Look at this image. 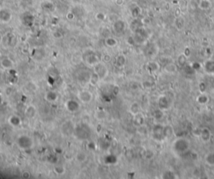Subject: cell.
I'll use <instances>...</instances> for the list:
<instances>
[{
    "label": "cell",
    "instance_id": "1",
    "mask_svg": "<svg viewBox=\"0 0 214 179\" xmlns=\"http://www.w3.org/2000/svg\"><path fill=\"white\" fill-rule=\"evenodd\" d=\"M190 148V141L185 137L176 138L171 145V149L173 152L177 155L184 154Z\"/></svg>",
    "mask_w": 214,
    "mask_h": 179
},
{
    "label": "cell",
    "instance_id": "2",
    "mask_svg": "<svg viewBox=\"0 0 214 179\" xmlns=\"http://www.w3.org/2000/svg\"><path fill=\"white\" fill-rule=\"evenodd\" d=\"M163 131H164V126L161 124H156L153 126L152 129V137L155 141H161L163 140L164 134H163Z\"/></svg>",
    "mask_w": 214,
    "mask_h": 179
},
{
    "label": "cell",
    "instance_id": "3",
    "mask_svg": "<svg viewBox=\"0 0 214 179\" xmlns=\"http://www.w3.org/2000/svg\"><path fill=\"white\" fill-rule=\"evenodd\" d=\"M17 143L22 149H29L33 145V141L27 136H21L18 138Z\"/></svg>",
    "mask_w": 214,
    "mask_h": 179
},
{
    "label": "cell",
    "instance_id": "4",
    "mask_svg": "<svg viewBox=\"0 0 214 179\" xmlns=\"http://www.w3.org/2000/svg\"><path fill=\"white\" fill-rule=\"evenodd\" d=\"M171 100L169 99L167 95H161L160 98L158 99V106L159 109L162 110V111H166V110H168L171 106Z\"/></svg>",
    "mask_w": 214,
    "mask_h": 179
},
{
    "label": "cell",
    "instance_id": "5",
    "mask_svg": "<svg viewBox=\"0 0 214 179\" xmlns=\"http://www.w3.org/2000/svg\"><path fill=\"white\" fill-rule=\"evenodd\" d=\"M199 136L202 142H204V143H207V142L210 141V140L212 138V133L208 128H202L201 131H200Z\"/></svg>",
    "mask_w": 214,
    "mask_h": 179
},
{
    "label": "cell",
    "instance_id": "6",
    "mask_svg": "<svg viewBox=\"0 0 214 179\" xmlns=\"http://www.w3.org/2000/svg\"><path fill=\"white\" fill-rule=\"evenodd\" d=\"M203 68L205 72L208 75H214V59H207L205 61Z\"/></svg>",
    "mask_w": 214,
    "mask_h": 179
},
{
    "label": "cell",
    "instance_id": "7",
    "mask_svg": "<svg viewBox=\"0 0 214 179\" xmlns=\"http://www.w3.org/2000/svg\"><path fill=\"white\" fill-rule=\"evenodd\" d=\"M92 94L87 90H83L79 94V99L83 103H90L92 100Z\"/></svg>",
    "mask_w": 214,
    "mask_h": 179
},
{
    "label": "cell",
    "instance_id": "8",
    "mask_svg": "<svg viewBox=\"0 0 214 179\" xmlns=\"http://www.w3.org/2000/svg\"><path fill=\"white\" fill-rule=\"evenodd\" d=\"M113 29H114V30H115L116 33L121 34V33H122V32H124L126 29V23L123 20L118 19L114 23Z\"/></svg>",
    "mask_w": 214,
    "mask_h": 179
},
{
    "label": "cell",
    "instance_id": "9",
    "mask_svg": "<svg viewBox=\"0 0 214 179\" xmlns=\"http://www.w3.org/2000/svg\"><path fill=\"white\" fill-rule=\"evenodd\" d=\"M66 107L69 110L70 112H75L79 110L80 108V105L77 103L75 100H70L66 103Z\"/></svg>",
    "mask_w": 214,
    "mask_h": 179
},
{
    "label": "cell",
    "instance_id": "10",
    "mask_svg": "<svg viewBox=\"0 0 214 179\" xmlns=\"http://www.w3.org/2000/svg\"><path fill=\"white\" fill-rule=\"evenodd\" d=\"M144 122H145V118L142 116V114H140V112L134 116L133 123L135 124V126H137L139 127L140 126H142L144 125Z\"/></svg>",
    "mask_w": 214,
    "mask_h": 179
},
{
    "label": "cell",
    "instance_id": "11",
    "mask_svg": "<svg viewBox=\"0 0 214 179\" xmlns=\"http://www.w3.org/2000/svg\"><path fill=\"white\" fill-rule=\"evenodd\" d=\"M11 13L8 9L0 10V20L3 22H8L11 19Z\"/></svg>",
    "mask_w": 214,
    "mask_h": 179
},
{
    "label": "cell",
    "instance_id": "12",
    "mask_svg": "<svg viewBox=\"0 0 214 179\" xmlns=\"http://www.w3.org/2000/svg\"><path fill=\"white\" fill-rule=\"evenodd\" d=\"M174 25H175V27L178 30H181V29H182L184 28V26H185V19H184V18L181 16V15L176 17V19H175V22H174Z\"/></svg>",
    "mask_w": 214,
    "mask_h": 179
},
{
    "label": "cell",
    "instance_id": "13",
    "mask_svg": "<svg viewBox=\"0 0 214 179\" xmlns=\"http://www.w3.org/2000/svg\"><path fill=\"white\" fill-rule=\"evenodd\" d=\"M0 65H2L3 68L7 69V70H10L13 66V62L12 61V59H8V58H2L1 62H0Z\"/></svg>",
    "mask_w": 214,
    "mask_h": 179
},
{
    "label": "cell",
    "instance_id": "14",
    "mask_svg": "<svg viewBox=\"0 0 214 179\" xmlns=\"http://www.w3.org/2000/svg\"><path fill=\"white\" fill-rule=\"evenodd\" d=\"M199 8L202 10H207L212 7V2L211 0H200L198 3Z\"/></svg>",
    "mask_w": 214,
    "mask_h": 179
},
{
    "label": "cell",
    "instance_id": "15",
    "mask_svg": "<svg viewBox=\"0 0 214 179\" xmlns=\"http://www.w3.org/2000/svg\"><path fill=\"white\" fill-rule=\"evenodd\" d=\"M160 69V64L158 62H150L147 64V70L152 73H156Z\"/></svg>",
    "mask_w": 214,
    "mask_h": 179
},
{
    "label": "cell",
    "instance_id": "16",
    "mask_svg": "<svg viewBox=\"0 0 214 179\" xmlns=\"http://www.w3.org/2000/svg\"><path fill=\"white\" fill-rule=\"evenodd\" d=\"M164 70L168 74H173L177 70V68L174 63H168L164 67Z\"/></svg>",
    "mask_w": 214,
    "mask_h": 179
},
{
    "label": "cell",
    "instance_id": "17",
    "mask_svg": "<svg viewBox=\"0 0 214 179\" xmlns=\"http://www.w3.org/2000/svg\"><path fill=\"white\" fill-rule=\"evenodd\" d=\"M8 123L13 126H19L21 124V119L15 115H13L8 118Z\"/></svg>",
    "mask_w": 214,
    "mask_h": 179
},
{
    "label": "cell",
    "instance_id": "18",
    "mask_svg": "<svg viewBox=\"0 0 214 179\" xmlns=\"http://www.w3.org/2000/svg\"><path fill=\"white\" fill-rule=\"evenodd\" d=\"M205 162L210 167H214V151L207 153L205 156Z\"/></svg>",
    "mask_w": 214,
    "mask_h": 179
},
{
    "label": "cell",
    "instance_id": "19",
    "mask_svg": "<svg viewBox=\"0 0 214 179\" xmlns=\"http://www.w3.org/2000/svg\"><path fill=\"white\" fill-rule=\"evenodd\" d=\"M36 115V108L34 105H29L25 110V116L29 118H33Z\"/></svg>",
    "mask_w": 214,
    "mask_h": 179
},
{
    "label": "cell",
    "instance_id": "20",
    "mask_svg": "<svg viewBox=\"0 0 214 179\" xmlns=\"http://www.w3.org/2000/svg\"><path fill=\"white\" fill-rule=\"evenodd\" d=\"M126 57L124 54H119L116 58V65L118 67H122L126 65Z\"/></svg>",
    "mask_w": 214,
    "mask_h": 179
},
{
    "label": "cell",
    "instance_id": "21",
    "mask_svg": "<svg viewBox=\"0 0 214 179\" xmlns=\"http://www.w3.org/2000/svg\"><path fill=\"white\" fill-rule=\"evenodd\" d=\"M45 98L49 102H55L56 100L58 99V95L54 91H49L45 95Z\"/></svg>",
    "mask_w": 214,
    "mask_h": 179
},
{
    "label": "cell",
    "instance_id": "22",
    "mask_svg": "<svg viewBox=\"0 0 214 179\" xmlns=\"http://www.w3.org/2000/svg\"><path fill=\"white\" fill-rule=\"evenodd\" d=\"M197 101L198 102V104L200 105H206L207 103H208L209 101V97L207 94L205 93H202L197 98Z\"/></svg>",
    "mask_w": 214,
    "mask_h": 179
},
{
    "label": "cell",
    "instance_id": "23",
    "mask_svg": "<svg viewBox=\"0 0 214 179\" xmlns=\"http://www.w3.org/2000/svg\"><path fill=\"white\" fill-rule=\"evenodd\" d=\"M140 105L137 103V102H134L131 105V106H130V112L133 115V116H135V115L136 114H138L140 113Z\"/></svg>",
    "mask_w": 214,
    "mask_h": 179
},
{
    "label": "cell",
    "instance_id": "24",
    "mask_svg": "<svg viewBox=\"0 0 214 179\" xmlns=\"http://www.w3.org/2000/svg\"><path fill=\"white\" fill-rule=\"evenodd\" d=\"M173 129L171 126H164V131H163V134H164V137L165 138H170V137L172 136L173 135Z\"/></svg>",
    "mask_w": 214,
    "mask_h": 179
},
{
    "label": "cell",
    "instance_id": "25",
    "mask_svg": "<svg viewBox=\"0 0 214 179\" xmlns=\"http://www.w3.org/2000/svg\"><path fill=\"white\" fill-rule=\"evenodd\" d=\"M95 72L100 75V77H105L107 74V70L106 69V67H104L101 65H99L98 66H96V69H95Z\"/></svg>",
    "mask_w": 214,
    "mask_h": 179
},
{
    "label": "cell",
    "instance_id": "26",
    "mask_svg": "<svg viewBox=\"0 0 214 179\" xmlns=\"http://www.w3.org/2000/svg\"><path fill=\"white\" fill-rule=\"evenodd\" d=\"M99 80H100V75L97 74L96 72H95L90 77V83L92 85H96Z\"/></svg>",
    "mask_w": 214,
    "mask_h": 179
},
{
    "label": "cell",
    "instance_id": "27",
    "mask_svg": "<svg viewBox=\"0 0 214 179\" xmlns=\"http://www.w3.org/2000/svg\"><path fill=\"white\" fill-rule=\"evenodd\" d=\"M106 44L109 47H115L117 44V40L112 37H109L106 39Z\"/></svg>",
    "mask_w": 214,
    "mask_h": 179
},
{
    "label": "cell",
    "instance_id": "28",
    "mask_svg": "<svg viewBox=\"0 0 214 179\" xmlns=\"http://www.w3.org/2000/svg\"><path fill=\"white\" fill-rule=\"evenodd\" d=\"M54 172L57 175H62V174L65 173V167L63 166H57L54 167Z\"/></svg>",
    "mask_w": 214,
    "mask_h": 179
},
{
    "label": "cell",
    "instance_id": "29",
    "mask_svg": "<svg viewBox=\"0 0 214 179\" xmlns=\"http://www.w3.org/2000/svg\"><path fill=\"white\" fill-rule=\"evenodd\" d=\"M76 159H77V161H78V162H84L87 159V157H86V155L85 154V153H83V152H80V153H79L78 155L76 156Z\"/></svg>",
    "mask_w": 214,
    "mask_h": 179
},
{
    "label": "cell",
    "instance_id": "30",
    "mask_svg": "<svg viewBox=\"0 0 214 179\" xmlns=\"http://www.w3.org/2000/svg\"><path fill=\"white\" fill-rule=\"evenodd\" d=\"M87 62L90 65H95V64L98 63V59H96L95 55H90L87 59Z\"/></svg>",
    "mask_w": 214,
    "mask_h": 179
},
{
    "label": "cell",
    "instance_id": "31",
    "mask_svg": "<svg viewBox=\"0 0 214 179\" xmlns=\"http://www.w3.org/2000/svg\"><path fill=\"white\" fill-rule=\"evenodd\" d=\"M186 58H187V57H186L184 54H181L179 55L178 59H177V60H178V62H179V64L181 65H183L184 64L186 63Z\"/></svg>",
    "mask_w": 214,
    "mask_h": 179
},
{
    "label": "cell",
    "instance_id": "32",
    "mask_svg": "<svg viewBox=\"0 0 214 179\" xmlns=\"http://www.w3.org/2000/svg\"><path fill=\"white\" fill-rule=\"evenodd\" d=\"M95 18H96V19H98L100 21H103V20H105V19H106V15H105V13L100 12L96 14Z\"/></svg>",
    "mask_w": 214,
    "mask_h": 179
},
{
    "label": "cell",
    "instance_id": "33",
    "mask_svg": "<svg viewBox=\"0 0 214 179\" xmlns=\"http://www.w3.org/2000/svg\"><path fill=\"white\" fill-rule=\"evenodd\" d=\"M21 176H22V177L23 178H30L31 177V173H30V172H29L28 170H25V171H24L22 172V174H21Z\"/></svg>",
    "mask_w": 214,
    "mask_h": 179
},
{
    "label": "cell",
    "instance_id": "34",
    "mask_svg": "<svg viewBox=\"0 0 214 179\" xmlns=\"http://www.w3.org/2000/svg\"><path fill=\"white\" fill-rule=\"evenodd\" d=\"M53 36L55 39H61L63 37V35L62 34L60 33V32H59V31H55V32H54V34H53Z\"/></svg>",
    "mask_w": 214,
    "mask_h": 179
},
{
    "label": "cell",
    "instance_id": "35",
    "mask_svg": "<svg viewBox=\"0 0 214 179\" xmlns=\"http://www.w3.org/2000/svg\"><path fill=\"white\" fill-rule=\"evenodd\" d=\"M103 60L105 62H109L111 60V57L109 56L108 54H106V55H104V57H103Z\"/></svg>",
    "mask_w": 214,
    "mask_h": 179
},
{
    "label": "cell",
    "instance_id": "36",
    "mask_svg": "<svg viewBox=\"0 0 214 179\" xmlns=\"http://www.w3.org/2000/svg\"><path fill=\"white\" fill-rule=\"evenodd\" d=\"M67 18H68V19H73L75 18V14L73 13H69L67 14Z\"/></svg>",
    "mask_w": 214,
    "mask_h": 179
},
{
    "label": "cell",
    "instance_id": "37",
    "mask_svg": "<svg viewBox=\"0 0 214 179\" xmlns=\"http://www.w3.org/2000/svg\"><path fill=\"white\" fill-rule=\"evenodd\" d=\"M116 3L117 5L121 6L123 3H124V0H116Z\"/></svg>",
    "mask_w": 214,
    "mask_h": 179
},
{
    "label": "cell",
    "instance_id": "38",
    "mask_svg": "<svg viewBox=\"0 0 214 179\" xmlns=\"http://www.w3.org/2000/svg\"><path fill=\"white\" fill-rule=\"evenodd\" d=\"M3 36H2L1 34H0V44H1L3 43Z\"/></svg>",
    "mask_w": 214,
    "mask_h": 179
},
{
    "label": "cell",
    "instance_id": "39",
    "mask_svg": "<svg viewBox=\"0 0 214 179\" xmlns=\"http://www.w3.org/2000/svg\"><path fill=\"white\" fill-rule=\"evenodd\" d=\"M2 102H3V97H2V95L0 94V105L2 104Z\"/></svg>",
    "mask_w": 214,
    "mask_h": 179
},
{
    "label": "cell",
    "instance_id": "40",
    "mask_svg": "<svg viewBox=\"0 0 214 179\" xmlns=\"http://www.w3.org/2000/svg\"><path fill=\"white\" fill-rule=\"evenodd\" d=\"M1 59H2V56H1V54H0V62H1Z\"/></svg>",
    "mask_w": 214,
    "mask_h": 179
}]
</instances>
